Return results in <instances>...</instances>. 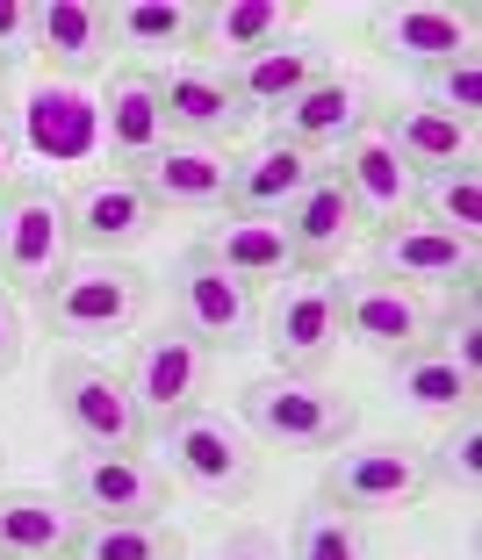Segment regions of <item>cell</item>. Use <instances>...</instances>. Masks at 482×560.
<instances>
[{
  "label": "cell",
  "instance_id": "cell-6",
  "mask_svg": "<svg viewBox=\"0 0 482 560\" xmlns=\"http://www.w3.org/2000/svg\"><path fill=\"white\" fill-rule=\"evenodd\" d=\"M58 201H66L72 252H87V259H123L167 223V209L145 195V180L130 165H87L58 187Z\"/></svg>",
  "mask_w": 482,
  "mask_h": 560
},
{
  "label": "cell",
  "instance_id": "cell-30",
  "mask_svg": "<svg viewBox=\"0 0 482 560\" xmlns=\"http://www.w3.org/2000/svg\"><path fill=\"white\" fill-rule=\"evenodd\" d=\"M475 388H482V381L461 374L439 346H417V352H403V360H389V396H397L403 410L468 417V410H475Z\"/></svg>",
  "mask_w": 482,
  "mask_h": 560
},
{
  "label": "cell",
  "instance_id": "cell-21",
  "mask_svg": "<svg viewBox=\"0 0 482 560\" xmlns=\"http://www.w3.org/2000/svg\"><path fill=\"white\" fill-rule=\"evenodd\" d=\"M101 101V165H145L151 151L167 144V108H159V72L145 66H116Z\"/></svg>",
  "mask_w": 482,
  "mask_h": 560
},
{
  "label": "cell",
  "instance_id": "cell-23",
  "mask_svg": "<svg viewBox=\"0 0 482 560\" xmlns=\"http://www.w3.org/2000/svg\"><path fill=\"white\" fill-rule=\"evenodd\" d=\"M108 30H116V50L145 72H159L167 58L187 66L209 30V0H123V8H108Z\"/></svg>",
  "mask_w": 482,
  "mask_h": 560
},
{
  "label": "cell",
  "instance_id": "cell-8",
  "mask_svg": "<svg viewBox=\"0 0 482 560\" xmlns=\"http://www.w3.org/2000/svg\"><path fill=\"white\" fill-rule=\"evenodd\" d=\"M433 495L425 453L403 439H375V445H338L324 475H317V503L353 517H382V511H417Z\"/></svg>",
  "mask_w": 482,
  "mask_h": 560
},
{
  "label": "cell",
  "instance_id": "cell-39",
  "mask_svg": "<svg viewBox=\"0 0 482 560\" xmlns=\"http://www.w3.org/2000/svg\"><path fill=\"white\" fill-rule=\"evenodd\" d=\"M22 173V137H15V108H0V187Z\"/></svg>",
  "mask_w": 482,
  "mask_h": 560
},
{
  "label": "cell",
  "instance_id": "cell-9",
  "mask_svg": "<svg viewBox=\"0 0 482 560\" xmlns=\"http://www.w3.org/2000/svg\"><path fill=\"white\" fill-rule=\"evenodd\" d=\"M58 495H66L87 525H137V517H167L173 511L167 467L145 460V453H72Z\"/></svg>",
  "mask_w": 482,
  "mask_h": 560
},
{
  "label": "cell",
  "instance_id": "cell-36",
  "mask_svg": "<svg viewBox=\"0 0 482 560\" xmlns=\"http://www.w3.org/2000/svg\"><path fill=\"white\" fill-rule=\"evenodd\" d=\"M30 36H36V8L30 0H0V72L15 80V66L30 58Z\"/></svg>",
  "mask_w": 482,
  "mask_h": 560
},
{
  "label": "cell",
  "instance_id": "cell-14",
  "mask_svg": "<svg viewBox=\"0 0 482 560\" xmlns=\"http://www.w3.org/2000/svg\"><path fill=\"white\" fill-rule=\"evenodd\" d=\"M375 86L360 80V72H324V80H310L296 101H288L282 116H266L274 130L266 137H282V144H296V151H310V159H332L346 137H360L367 122H375Z\"/></svg>",
  "mask_w": 482,
  "mask_h": 560
},
{
  "label": "cell",
  "instance_id": "cell-3",
  "mask_svg": "<svg viewBox=\"0 0 482 560\" xmlns=\"http://www.w3.org/2000/svg\"><path fill=\"white\" fill-rule=\"evenodd\" d=\"M159 439V467H167L173 489L202 495V503H245L252 489H260V445H252V431L238 424L231 410H187L173 417V424L151 431Z\"/></svg>",
  "mask_w": 482,
  "mask_h": 560
},
{
  "label": "cell",
  "instance_id": "cell-27",
  "mask_svg": "<svg viewBox=\"0 0 482 560\" xmlns=\"http://www.w3.org/2000/svg\"><path fill=\"white\" fill-rule=\"evenodd\" d=\"M375 130H382V144L411 165L417 180H433V173H447V165L475 159V130H461L454 116H439V108H425V101L375 108Z\"/></svg>",
  "mask_w": 482,
  "mask_h": 560
},
{
  "label": "cell",
  "instance_id": "cell-26",
  "mask_svg": "<svg viewBox=\"0 0 482 560\" xmlns=\"http://www.w3.org/2000/svg\"><path fill=\"white\" fill-rule=\"evenodd\" d=\"M324 72H332L324 44L288 36V44L260 50V58H245V66H223V80H231V94H238V108H245V116H282L288 101H296L310 80H324Z\"/></svg>",
  "mask_w": 482,
  "mask_h": 560
},
{
  "label": "cell",
  "instance_id": "cell-10",
  "mask_svg": "<svg viewBox=\"0 0 482 560\" xmlns=\"http://www.w3.org/2000/svg\"><path fill=\"white\" fill-rule=\"evenodd\" d=\"M260 346L274 352V374L324 381V366L338 360V288H332V273L282 280L274 310L260 316Z\"/></svg>",
  "mask_w": 482,
  "mask_h": 560
},
{
  "label": "cell",
  "instance_id": "cell-41",
  "mask_svg": "<svg viewBox=\"0 0 482 560\" xmlns=\"http://www.w3.org/2000/svg\"><path fill=\"white\" fill-rule=\"evenodd\" d=\"M0 460H8V453H0Z\"/></svg>",
  "mask_w": 482,
  "mask_h": 560
},
{
  "label": "cell",
  "instance_id": "cell-19",
  "mask_svg": "<svg viewBox=\"0 0 482 560\" xmlns=\"http://www.w3.org/2000/svg\"><path fill=\"white\" fill-rule=\"evenodd\" d=\"M274 223H282V237H288L296 273H332V266L346 259V245L360 237V215H353L346 187L332 180V165H317V180L302 187V195L274 215Z\"/></svg>",
  "mask_w": 482,
  "mask_h": 560
},
{
  "label": "cell",
  "instance_id": "cell-11",
  "mask_svg": "<svg viewBox=\"0 0 482 560\" xmlns=\"http://www.w3.org/2000/svg\"><path fill=\"white\" fill-rule=\"evenodd\" d=\"M338 288V338H353L375 360H403V352L433 346V302L417 288H397L382 273H332Z\"/></svg>",
  "mask_w": 482,
  "mask_h": 560
},
{
  "label": "cell",
  "instance_id": "cell-2",
  "mask_svg": "<svg viewBox=\"0 0 482 560\" xmlns=\"http://www.w3.org/2000/svg\"><path fill=\"white\" fill-rule=\"evenodd\" d=\"M159 302V280L130 259H72V273L36 302V324L50 338H72V346H108V338H130L137 324Z\"/></svg>",
  "mask_w": 482,
  "mask_h": 560
},
{
  "label": "cell",
  "instance_id": "cell-7",
  "mask_svg": "<svg viewBox=\"0 0 482 560\" xmlns=\"http://www.w3.org/2000/svg\"><path fill=\"white\" fill-rule=\"evenodd\" d=\"M159 288H167V310H173V324L195 338L209 360L217 352H245V346H260V295H252L245 280H231L223 266H209L195 245L181 252V259L167 266V273H151Z\"/></svg>",
  "mask_w": 482,
  "mask_h": 560
},
{
  "label": "cell",
  "instance_id": "cell-38",
  "mask_svg": "<svg viewBox=\"0 0 482 560\" xmlns=\"http://www.w3.org/2000/svg\"><path fill=\"white\" fill-rule=\"evenodd\" d=\"M217 560H282V546L266 539V532H231V539H223V553Z\"/></svg>",
  "mask_w": 482,
  "mask_h": 560
},
{
  "label": "cell",
  "instance_id": "cell-25",
  "mask_svg": "<svg viewBox=\"0 0 482 560\" xmlns=\"http://www.w3.org/2000/svg\"><path fill=\"white\" fill-rule=\"evenodd\" d=\"M195 252L209 266H223L231 280H245L252 295H260L266 280H296V259H288V237H282L274 215H231V209H217L209 223H202Z\"/></svg>",
  "mask_w": 482,
  "mask_h": 560
},
{
  "label": "cell",
  "instance_id": "cell-40",
  "mask_svg": "<svg viewBox=\"0 0 482 560\" xmlns=\"http://www.w3.org/2000/svg\"><path fill=\"white\" fill-rule=\"evenodd\" d=\"M0 108H8V72H0Z\"/></svg>",
  "mask_w": 482,
  "mask_h": 560
},
{
  "label": "cell",
  "instance_id": "cell-12",
  "mask_svg": "<svg viewBox=\"0 0 482 560\" xmlns=\"http://www.w3.org/2000/svg\"><path fill=\"white\" fill-rule=\"evenodd\" d=\"M209 366L217 360H209L181 324H151L130 346V366H123V381H130V396H137V417L159 431V424H173V417L202 410V396H209Z\"/></svg>",
  "mask_w": 482,
  "mask_h": 560
},
{
  "label": "cell",
  "instance_id": "cell-28",
  "mask_svg": "<svg viewBox=\"0 0 482 560\" xmlns=\"http://www.w3.org/2000/svg\"><path fill=\"white\" fill-rule=\"evenodd\" d=\"M317 165H324V159H310V151L282 144V137H266L252 159H238L231 201H223V209H231V215H282L288 201H296L302 187L317 180Z\"/></svg>",
  "mask_w": 482,
  "mask_h": 560
},
{
  "label": "cell",
  "instance_id": "cell-37",
  "mask_svg": "<svg viewBox=\"0 0 482 560\" xmlns=\"http://www.w3.org/2000/svg\"><path fill=\"white\" fill-rule=\"evenodd\" d=\"M22 352H30V316H22V302L0 288V381L22 366Z\"/></svg>",
  "mask_w": 482,
  "mask_h": 560
},
{
  "label": "cell",
  "instance_id": "cell-18",
  "mask_svg": "<svg viewBox=\"0 0 482 560\" xmlns=\"http://www.w3.org/2000/svg\"><path fill=\"white\" fill-rule=\"evenodd\" d=\"M30 58H44V80H72V86L101 80L108 58H116L108 8H94V0H44V8H36Z\"/></svg>",
  "mask_w": 482,
  "mask_h": 560
},
{
  "label": "cell",
  "instance_id": "cell-13",
  "mask_svg": "<svg viewBox=\"0 0 482 560\" xmlns=\"http://www.w3.org/2000/svg\"><path fill=\"white\" fill-rule=\"evenodd\" d=\"M15 137L36 165H101V101L72 80H36L15 108Z\"/></svg>",
  "mask_w": 482,
  "mask_h": 560
},
{
  "label": "cell",
  "instance_id": "cell-33",
  "mask_svg": "<svg viewBox=\"0 0 482 560\" xmlns=\"http://www.w3.org/2000/svg\"><path fill=\"white\" fill-rule=\"evenodd\" d=\"M80 560H187V532L167 517H137V525H87Z\"/></svg>",
  "mask_w": 482,
  "mask_h": 560
},
{
  "label": "cell",
  "instance_id": "cell-32",
  "mask_svg": "<svg viewBox=\"0 0 482 560\" xmlns=\"http://www.w3.org/2000/svg\"><path fill=\"white\" fill-rule=\"evenodd\" d=\"M288 560H375V546H367V525L353 511H332L310 495V511L288 532Z\"/></svg>",
  "mask_w": 482,
  "mask_h": 560
},
{
  "label": "cell",
  "instance_id": "cell-24",
  "mask_svg": "<svg viewBox=\"0 0 482 560\" xmlns=\"http://www.w3.org/2000/svg\"><path fill=\"white\" fill-rule=\"evenodd\" d=\"M87 517L58 489H0V560H80Z\"/></svg>",
  "mask_w": 482,
  "mask_h": 560
},
{
  "label": "cell",
  "instance_id": "cell-31",
  "mask_svg": "<svg viewBox=\"0 0 482 560\" xmlns=\"http://www.w3.org/2000/svg\"><path fill=\"white\" fill-rule=\"evenodd\" d=\"M417 223H433V231L475 245V231H482V165L461 159V165H447V173H433V180H417Z\"/></svg>",
  "mask_w": 482,
  "mask_h": 560
},
{
  "label": "cell",
  "instance_id": "cell-15",
  "mask_svg": "<svg viewBox=\"0 0 482 560\" xmlns=\"http://www.w3.org/2000/svg\"><path fill=\"white\" fill-rule=\"evenodd\" d=\"M332 180L346 187L353 215H360V231H382V223L417 215V173L382 144V130H375V122L332 151Z\"/></svg>",
  "mask_w": 482,
  "mask_h": 560
},
{
  "label": "cell",
  "instance_id": "cell-4",
  "mask_svg": "<svg viewBox=\"0 0 482 560\" xmlns=\"http://www.w3.org/2000/svg\"><path fill=\"white\" fill-rule=\"evenodd\" d=\"M238 424L252 431V445H274V453H338L360 424L353 396L324 388V381L302 374H260L238 388Z\"/></svg>",
  "mask_w": 482,
  "mask_h": 560
},
{
  "label": "cell",
  "instance_id": "cell-34",
  "mask_svg": "<svg viewBox=\"0 0 482 560\" xmlns=\"http://www.w3.org/2000/svg\"><path fill=\"white\" fill-rule=\"evenodd\" d=\"M425 475H433V489H439V481H447V489H461V495L482 489V424H475V410H468V417H447L439 445L425 453Z\"/></svg>",
  "mask_w": 482,
  "mask_h": 560
},
{
  "label": "cell",
  "instance_id": "cell-22",
  "mask_svg": "<svg viewBox=\"0 0 482 560\" xmlns=\"http://www.w3.org/2000/svg\"><path fill=\"white\" fill-rule=\"evenodd\" d=\"M461 266H475V245L433 231V223H417V215L367 231V273L397 280V288H454Z\"/></svg>",
  "mask_w": 482,
  "mask_h": 560
},
{
  "label": "cell",
  "instance_id": "cell-16",
  "mask_svg": "<svg viewBox=\"0 0 482 560\" xmlns=\"http://www.w3.org/2000/svg\"><path fill=\"white\" fill-rule=\"evenodd\" d=\"M367 44L389 66L433 72L461 50H475V15L468 8H433V0H403V8H375L367 15Z\"/></svg>",
  "mask_w": 482,
  "mask_h": 560
},
{
  "label": "cell",
  "instance_id": "cell-17",
  "mask_svg": "<svg viewBox=\"0 0 482 560\" xmlns=\"http://www.w3.org/2000/svg\"><path fill=\"white\" fill-rule=\"evenodd\" d=\"M159 108H167V137H181V144H223V151H231L252 122L245 108H238L223 66H202V58L159 72Z\"/></svg>",
  "mask_w": 482,
  "mask_h": 560
},
{
  "label": "cell",
  "instance_id": "cell-20",
  "mask_svg": "<svg viewBox=\"0 0 482 560\" xmlns=\"http://www.w3.org/2000/svg\"><path fill=\"white\" fill-rule=\"evenodd\" d=\"M231 173H238V159L223 144H181V137H167V144L137 165L145 195L159 209H187V215H217L231 201Z\"/></svg>",
  "mask_w": 482,
  "mask_h": 560
},
{
  "label": "cell",
  "instance_id": "cell-1",
  "mask_svg": "<svg viewBox=\"0 0 482 560\" xmlns=\"http://www.w3.org/2000/svg\"><path fill=\"white\" fill-rule=\"evenodd\" d=\"M72 231H66V201L58 180L44 173H15L0 187V288L15 302H44L58 280L72 273Z\"/></svg>",
  "mask_w": 482,
  "mask_h": 560
},
{
  "label": "cell",
  "instance_id": "cell-35",
  "mask_svg": "<svg viewBox=\"0 0 482 560\" xmlns=\"http://www.w3.org/2000/svg\"><path fill=\"white\" fill-rule=\"evenodd\" d=\"M425 80V108H439V116H454L461 130H475L482 116V58L475 50H461V58H447V66L417 72Z\"/></svg>",
  "mask_w": 482,
  "mask_h": 560
},
{
  "label": "cell",
  "instance_id": "cell-29",
  "mask_svg": "<svg viewBox=\"0 0 482 560\" xmlns=\"http://www.w3.org/2000/svg\"><path fill=\"white\" fill-rule=\"evenodd\" d=\"M288 22H296V8H282V0H209V30H202V66H245V58H260V50L288 44Z\"/></svg>",
  "mask_w": 482,
  "mask_h": 560
},
{
  "label": "cell",
  "instance_id": "cell-5",
  "mask_svg": "<svg viewBox=\"0 0 482 560\" xmlns=\"http://www.w3.org/2000/svg\"><path fill=\"white\" fill-rule=\"evenodd\" d=\"M50 410H58V424L72 431L80 453H145L151 445V424L137 417V396H130V381H123V366L87 360V352L50 366Z\"/></svg>",
  "mask_w": 482,
  "mask_h": 560
}]
</instances>
